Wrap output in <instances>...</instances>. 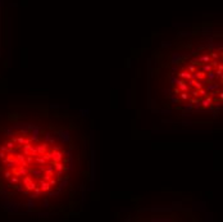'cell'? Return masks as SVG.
<instances>
[{
	"instance_id": "6da1fadb",
	"label": "cell",
	"mask_w": 223,
	"mask_h": 222,
	"mask_svg": "<svg viewBox=\"0 0 223 222\" xmlns=\"http://www.w3.org/2000/svg\"><path fill=\"white\" fill-rule=\"evenodd\" d=\"M94 173V131L82 112L44 103L0 112V208L7 213L77 217Z\"/></svg>"
},
{
	"instance_id": "7a4b0ae2",
	"label": "cell",
	"mask_w": 223,
	"mask_h": 222,
	"mask_svg": "<svg viewBox=\"0 0 223 222\" xmlns=\"http://www.w3.org/2000/svg\"><path fill=\"white\" fill-rule=\"evenodd\" d=\"M146 102L164 123L194 126L222 121L223 31L203 23L160 43L148 59Z\"/></svg>"
},
{
	"instance_id": "3957f363",
	"label": "cell",
	"mask_w": 223,
	"mask_h": 222,
	"mask_svg": "<svg viewBox=\"0 0 223 222\" xmlns=\"http://www.w3.org/2000/svg\"><path fill=\"white\" fill-rule=\"evenodd\" d=\"M0 46H1V5H0Z\"/></svg>"
}]
</instances>
